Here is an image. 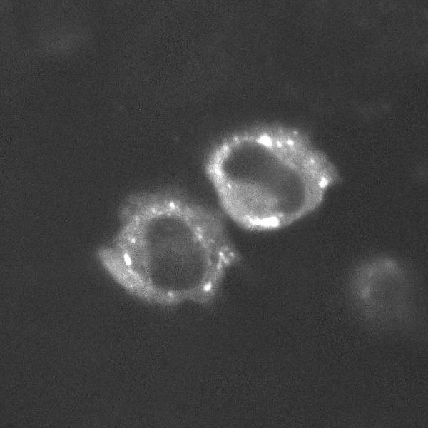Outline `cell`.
I'll list each match as a JSON object with an SVG mask.
<instances>
[{"label":"cell","instance_id":"obj_1","mask_svg":"<svg viewBox=\"0 0 428 428\" xmlns=\"http://www.w3.org/2000/svg\"><path fill=\"white\" fill-rule=\"evenodd\" d=\"M204 173L221 213L250 232L295 223L340 181L334 164L306 135L282 127L223 141L209 153Z\"/></svg>","mask_w":428,"mask_h":428},{"label":"cell","instance_id":"obj_2","mask_svg":"<svg viewBox=\"0 0 428 428\" xmlns=\"http://www.w3.org/2000/svg\"><path fill=\"white\" fill-rule=\"evenodd\" d=\"M127 237L136 278H158L170 295L209 293L240 260L223 213L179 190L134 197Z\"/></svg>","mask_w":428,"mask_h":428},{"label":"cell","instance_id":"obj_3","mask_svg":"<svg viewBox=\"0 0 428 428\" xmlns=\"http://www.w3.org/2000/svg\"><path fill=\"white\" fill-rule=\"evenodd\" d=\"M408 270L397 260L379 256L357 266L350 282L352 300L370 320L398 322L410 312L413 287Z\"/></svg>","mask_w":428,"mask_h":428}]
</instances>
